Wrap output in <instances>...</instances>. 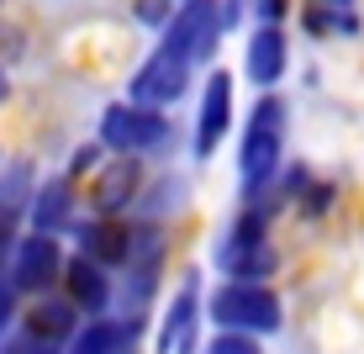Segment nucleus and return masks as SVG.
Here are the masks:
<instances>
[{
  "instance_id": "nucleus-5",
  "label": "nucleus",
  "mask_w": 364,
  "mask_h": 354,
  "mask_svg": "<svg viewBox=\"0 0 364 354\" xmlns=\"http://www.w3.org/2000/svg\"><path fill=\"white\" fill-rule=\"evenodd\" d=\"M217 21H222L217 0H191V6L169 21V43L164 48H174L185 64H196V58H206L211 48H217Z\"/></svg>"
},
{
  "instance_id": "nucleus-17",
  "label": "nucleus",
  "mask_w": 364,
  "mask_h": 354,
  "mask_svg": "<svg viewBox=\"0 0 364 354\" xmlns=\"http://www.w3.org/2000/svg\"><path fill=\"white\" fill-rule=\"evenodd\" d=\"M206 354H259V344H254V333H217Z\"/></svg>"
},
{
  "instance_id": "nucleus-20",
  "label": "nucleus",
  "mask_w": 364,
  "mask_h": 354,
  "mask_svg": "<svg viewBox=\"0 0 364 354\" xmlns=\"http://www.w3.org/2000/svg\"><path fill=\"white\" fill-rule=\"evenodd\" d=\"M11 249V212H0V254Z\"/></svg>"
},
{
  "instance_id": "nucleus-4",
  "label": "nucleus",
  "mask_w": 364,
  "mask_h": 354,
  "mask_svg": "<svg viewBox=\"0 0 364 354\" xmlns=\"http://www.w3.org/2000/svg\"><path fill=\"white\" fill-rule=\"evenodd\" d=\"M164 132H169V122L159 117V111H148V106H111L106 122H100V137H106L117 154H143V148L164 143Z\"/></svg>"
},
{
  "instance_id": "nucleus-3",
  "label": "nucleus",
  "mask_w": 364,
  "mask_h": 354,
  "mask_svg": "<svg viewBox=\"0 0 364 354\" xmlns=\"http://www.w3.org/2000/svg\"><path fill=\"white\" fill-rule=\"evenodd\" d=\"M274 264L280 259H274V249L264 244V217H254V212H248V217L232 227V238L217 249V270H228L232 281H264Z\"/></svg>"
},
{
  "instance_id": "nucleus-18",
  "label": "nucleus",
  "mask_w": 364,
  "mask_h": 354,
  "mask_svg": "<svg viewBox=\"0 0 364 354\" xmlns=\"http://www.w3.org/2000/svg\"><path fill=\"white\" fill-rule=\"evenodd\" d=\"M0 354H53V344H43V338H32V333H21V338H11Z\"/></svg>"
},
{
  "instance_id": "nucleus-1",
  "label": "nucleus",
  "mask_w": 364,
  "mask_h": 354,
  "mask_svg": "<svg viewBox=\"0 0 364 354\" xmlns=\"http://www.w3.org/2000/svg\"><path fill=\"white\" fill-rule=\"evenodd\" d=\"M280 318V296L264 281H232L211 296V323L222 333H274Z\"/></svg>"
},
{
  "instance_id": "nucleus-13",
  "label": "nucleus",
  "mask_w": 364,
  "mask_h": 354,
  "mask_svg": "<svg viewBox=\"0 0 364 354\" xmlns=\"http://www.w3.org/2000/svg\"><path fill=\"white\" fill-rule=\"evenodd\" d=\"M248 74L259 85H274L285 74V32L280 27H259L248 37Z\"/></svg>"
},
{
  "instance_id": "nucleus-7",
  "label": "nucleus",
  "mask_w": 364,
  "mask_h": 354,
  "mask_svg": "<svg viewBox=\"0 0 364 354\" xmlns=\"http://www.w3.org/2000/svg\"><path fill=\"white\" fill-rule=\"evenodd\" d=\"M185 74H191V64H185L174 48H159V53L148 58L143 69H137L132 95L143 100V106H164V100H174V95L185 90Z\"/></svg>"
},
{
  "instance_id": "nucleus-19",
  "label": "nucleus",
  "mask_w": 364,
  "mask_h": 354,
  "mask_svg": "<svg viewBox=\"0 0 364 354\" xmlns=\"http://www.w3.org/2000/svg\"><path fill=\"white\" fill-rule=\"evenodd\" d=\"M11 312H16V286H11V281H0V333H6Z\"/></svg>"
},
{
  "instance_id": "nucleus-15",
  "label": "nucleus",
  "mask_w": 364,
  "mask_h": 354,
  "mask_svg": "<svg viewBox=\"0 0 364 354\" xmlns=\"http://www.w3.org/2000/svg\"><path fill=\"white\" fill-rule=\"evenodd\" d=\"M137 344V323H90L85 333H74L69 354H122Z\"/></svg>"
},
{
  "instance_id": "nucleus-21",
  "label": "nucleus",
  "mask_w": 364,
  "mask_h": 354,
  "mask_svg": "<svg viewBox=\"0 0 364 354\" xmlns=\"http://www.w3.org/2000/svg\"><path fill=\"white\" fill-rule=\"evenodd\" d=\"M285 11V0H264V16H280Z\"/></svg>"
},
{
  "instance_id": "nucleus-12",
  "label": "nucleus",
  "mask_w": 364,
  "mask_h": 354,
  "mask_svg": "<svg viewBox=\"0 0 364 354\" xmlns=\"http://www.w3.org/2000/svg\"><path fill=\"white\" fill-rule=\"evenodd\" d=\"M64 281H69V301L80 312H106V301H111V281H106V270H100L95 259H74L69 270H64Z\"/></svg>"
},
{
  "instance_id": "nucleus-6",
  "label": "nucleus",
  "mask_w": 364,
  "mask_h": 354,
  "mask_svg": "<svg viewBox=\"0 0 364 354\" xmlns=\"http://www.w3.org/2000/svg\"><path fill=\"white\" fill-rule=\"evenodd\" d=\"M58 275H64V254H58L53 233H32L27 244H16V264H11V286L16 291H37L43 296Z\"/></svg>"
},
{
  "instance_id": "nucleus-8",
  "label": "nucleus",
  "mask_w": 364,
  "mask_h": 354,
  "mask_svg": "<svg viewBox=\"0 0 364 354\" xmlns=\"http://www.w3.org/2000/svg\"><path fill=\"white\" fill-rule=\"evenodd\" d=\"M228 122H232V80L217 69V74H211V85H206V100H200V122H196V154L200 159L222 143Z\"/></svg>"
},
{
  "instance_id": "nucleus-22",
  "label": "nucleus",
  "mask_w": 364,
  "mask_h": 354,
  "mask_svg": "<svg viewBox=\"0 0 364 354\" xmlns=\"http://www.w3.org/2000/svg\"><path fill=\"white\" fill-rule=\"evenodd\" d=\"M122 354H132V349H122Z\"/></svg>"
},
{
  "instance_id": "nucleus-11",
  "label": "nucleus",
  "mask_w": 364,
  "mask_h": 354,
  "mask_svg": "<svg viewBox=\"0 0 364 354\" xmlns=\"http://www.w3.org/2000/svg\"><path fill=\"white\" fill-rule=\"evenodd\" d=\"M80 244H85V259H95V264H127L132 233H127V222H117V217H95L80 233Z\"/></svg>"
},
{
  "instance_id": "nucleus-2",
  "label": "nucleus",
  "mask_w": 364,
  "mask_h": 354,
  "mask_svg": "<svg viewBox=\"0 0 364 354\" xmlns=\"http://www.w3.org/2000/svg\"><path fill=\"white\" fill-rule=\"evenodd\" d=\"M280 148H285V106L280 100H259L254 122L243 132V185H264L280 164Z\"/></svg>"
},
{
  "instance_id": "nucleus-16",
  "label": "nucleus",
  "mask_w": 364,
  "mask_h": 354,
  "mask_svg": "<svg viewBox=\"0 0 364 354\" xmlns=\"http://www.w3.org/2000/svg\"><path fill=\"white\" fill-rule=\"evenodd\" d=\"M69 180H48L43 191H37V207H32V217H37V233H58V227L69 222Z\"/></svg>"
},
{
  "instance_id": "nucleus-10",
  "label": "nucleus",
  "mask_w": 364,
  "mask_h": 354,
  "mask_svg": "<svg viewBox=\"0 0 364 354\" xmlns=\"http://www.w3.org/2000/svg\"><path fill=\"white\" fill-rule=\"evenodd\" d=\"M132 191H137V164H132V154H122L117 164H106V170H100L90 201H95L100 217H117V212L132 201Z\"/></svg>"
},
{
  "instance_id": "nucleus-9",
  "label": "nucleus",
  "mask_w": 364,
  "mask_h": 354,
  "mask_svg": "<svg viewBox=\"0 0 364 354\" xmlns=\"http://www.w3.org/2000/svg\"><path fill=\"white\" fill-rule=\"evenodd\" d=\"M196 312H200V291H196V281H185L180 296L169 301L164 328H159V354H191V344H196Z\"/></svg>"
},
{
  "instance_id": "nucleus-14",
  "label": "nucleus",
  "mask_w": 364,
  "mask_h": 354,
  "mask_svg": "<svg viewBox=\"0 0 364 354\" xmlns=\"http://www.w3.org/2000/svg\"><path fill=\"white\" fill-rule=\"evenodd\" d=\"M74 323H80L74 301H37L27 318V333L43 338V344H64V338H74Z\"/></svg>"
}]
</instances>
